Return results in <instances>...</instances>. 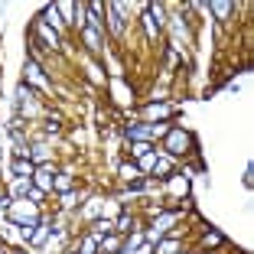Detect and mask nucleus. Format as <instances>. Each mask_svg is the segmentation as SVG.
I'll return each mask as SVG.
<instances>
[{"label":"nucleus","instance_id":"obj_1","mask_svg":"<svg viewBox=\"0 0 254 254\" xmlns=\"http://www.w3.org/2000/svg\"><path fill=\"white\" fill-rule=\"evenodd\" d=\"M192 144V134H186V130H179V127H173L170 130V140H166V150H170L173 156L186 153V147Z\"/></svg>","mask_w":254,"mask_h":254},{"label":"nucleus","instance_id":"obj_2","mask_svg":"<svg viewBox=\"0 0 254 254\" xmlns=\"http://www.w3.org/2000/svg\"><path fill=\"white\" fill-rule=\"evenodd\" d=\"M26 75H29V82H36L39 88L46 91V95L52 91V82H49V78H46V75H43V69H39V65H36V59H29V62H26Z\"/></svg>","mask_w":254,"mask_h":254},{"label":"nucleus","instance_id":"obj_3","mask_svg":"<svg viewBox=\"0 0 254 254\" xmlns=\"http://www.w3.org/2000/svg\"><path fill=\"white\" fill-rule=\"evenodd\" d=\"M33 176H36V182H39L36 189H43V192L52 189V176H55L52 166H36V173H33Z\"/></svg>","mask_w":254,"mask_h":254},{"label":"nucleus","instance_id":"obj_4","mask_svg":"<svg viewBox=\"0 0 254 254\" xmlns=\"http://www.w3.org/2000/svg\"><path fill=\"white\" fill-rule=\"evenodd\" d=\"M82 39L88 43V49H91L95 55H101V52H104V46H101V33H95V29H88V26H85V29H82Z\"/></svg>","mask_w":254,"mask_h":254},{"label":"nucleus","instance_id":"obj_5","mask_svg":"<svg viewBox=\"0 0 254 254\" xmlns=\"http://www.w3.org/2000/svg\"><path fill=\"white\" fill-rule=\"evenodd\" d=\"M108 17H111V33H114V36H124V20H121L118 3H108Z\"/></svg>","mask_w":254,"mask_h":254},{"label":"nucleus","instance_id":"obj_6","mask_svg":"<svg viewBox=\"0 0 254 254\" xmlns=\"http://www.w3.org/2000/svg\"><path fill=\"white\" fill-rule=\"evenodd\" d=\"M49 160V147L46 144H36V147H29V163L36 166V163H46Z\"/></svg>","mask_w":254,"mask_h":254},{"label":"nucleus","instance_id":"obj_7","mask_svg":"<svg viewBox=\"0 0 254 254\" xmlns=\"http://www.w3.org/2000/svg\"><path fill=\"white\" fill-rule=\"evenodd\" d=\"M13 173H17L20 179H29V176L36 173V166L29 163V160H17V163H13Z\"/></svg>","mask_w":254,"mask_h":254},{"label":"nucleus","instance_id":"obj_8","mask_svg":"<svg viewBox=\"0 0 254 254\" xmlns=\"http://www.w3.org/2000/svg\"><path fill=\"white\" fill-rule=\"evenodd\" d=\"M144 114H147V118H170L173 108H166V104H147Z\"/></svg>","mask_w":254,"mask_h":254},{"label":"nucleus","instance_id":"obj_9","mask_svg":"<svg viewBox=\"0 0 254 254\" xmlns=\"http://www.w3.org/2000/svg\"><path fill=\"white\" fill-rule=\"evenodd\" d=\"M121 176H124L127 182H140V166H137V163H124V166H121Z\"/></svg>","mask_w":254,"mask_h":254},{"label":"nucleus","instance_id":"obj_10","mask_svg":"<svg viewBox=\"0 0 254 254\" xmlns=\"http://www.w3.org/2000/svg\"><path fill=\"white\" fill-rule=\"evenodd\" d=\"M150 150H153V147L144 144V140H134V144H130V156H137V160H144V156L150 153Z\"/></svg>","mask_w":254,"mask_h":254},{"label":"nucleus","instance_id":"obj_11","mask_svg":"<svg viewBox=\"0 0 254 254\" xmlns=\"http://www.w3.org/2000/svg\"><path fill=\"white\" fill-rule=\"evenodd\" d=\"M114 231V222L111 218H101L98 225H95V238H104V235H111Z\"/></svg>","mask_w":254,"mask_h":254},{"label":"nucleus","instance_id":"obj_12","mask_svg":"<svg viewBox=\"0 0 254 254\" xmlns=\"http://www.w3.org/2000/svg\"><path fill=\"white\" fill-rule=\"evenodd\" d=\"M52 189H62V192H69L72 189V179H69V173H59L52 179Z\"/></svg>","mask_w":254,"mask_h":254},{"label":"nucleus","instance_id":"obj_13","mask_svg":"<svg viewBox=\"0 0 254 254\" xmlns=\"http://www.w3.org/2000/svg\"><path fill=\"white\" fill-rule=\"evenodd\" d=\"M29 189H33V179H17V186H13V196H29Z\"/></svg>","mask_w":254,"mask_h":254},{"label":"nucleus","instance_id":"obj_14","mask_svg":"<svg viewBox=\"0 0 254 254\" xmlns=\"http://www.w3.org/2000/svg\"><path fill=\"white\" fill-rule=\"evenodd\" d=\"M212 13H215L218 20H225L228 13H231V3H212Z\"/></svg>","mask_w":254,"mask_h":254},{"label":"nucleus","instance_id":"obj_15","mask_svg":"<svg viewBox=\"0 0 254 254\" xmlns=\"http://www.w3.org/2000/svg\"><path fill=\"white\" fill-rule=\"evenodd\" d=\"M222 241H225V238L218 235V231H212V235H205V248H218V245H222Z\"/></svg>","mask_w":254,"mask_h":254},{"label":"nucleus","instance_id":"obj_16","mask_svg":"<svg viewBox=\"0 0 254 254\" xmlns=\"http://www.w3.org/2000/svg\"><path fill=\"white\" fill-rule=\"evenodd\" d=\"M176 248H179V245H176V241H163V245L156 248V254H173V251H176Z\"/></svg>","mask_w":254,"mask_h":254},{"label":"nucleus","instance_id":"obj_17","mask_svg":"<svg viewBox=\"0 0 254 254\" xmlns=\"http://www.w3.org/2000/svg\"><path fill=\"white\" fill-rule=\"evenodd\" d=\"M160 238H163V231H160V228H153V231H147V241H160Z\"/></svg>","mask_w":254,"mask_h":254}]
</instances>
